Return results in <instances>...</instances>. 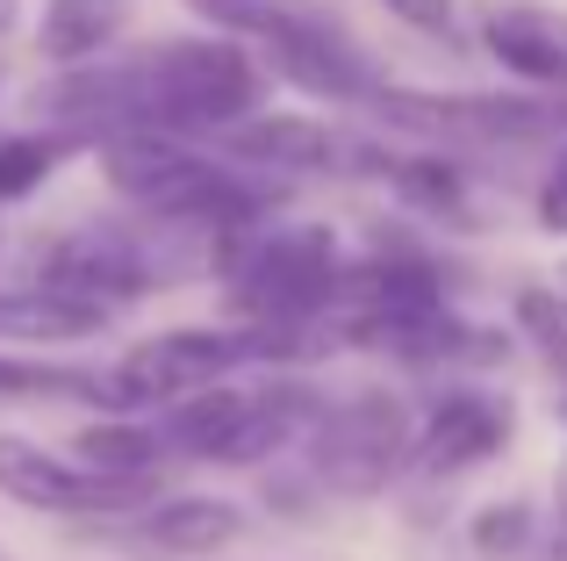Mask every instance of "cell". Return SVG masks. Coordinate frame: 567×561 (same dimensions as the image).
<instances>
[{"instance_id": "cell-1", "label": "cell", "mask_w": 567, "mask_h": 561, "mask_svg": "<svg viewBox=\"0 0 567 561\" xmlns=\"http://www.w3.org/2000/svg\"><path fill=\"white\" fill-rule=\"evenodd\" d=\"M130 65H137V130H158V137H181V144L237 130L251 115V101H259L251 58L223 37L152 43Z\"/></svg>"}, {"instance_id": "cell-2", "label": "cell", "mask_w": 567, "mask_h": 561, "mask_svg": "<svg viewBox=\"0 0 567 561\" xmlns=\"http://www.w3.org/2000/svg\"><path fill=\"white\" fill-rule=\"evenodd\" d=\"M101 173L123 202L166 216V224H208L230 238L237 224L266 210L259 187H245L237 173H223L216 159H202L181 137H158V130H123V137H101Z\"/></svg>"}, {"instance_id": "cell-3", "label": "cell", "mask_w": 567, "mask_h": 561, "mask_svg": "<svg viewBox=\"0 0 567 561\" xmlns=\"http://www.w3.org/2000/svg\"><path fill=\"white\" fill-rule=\"evenodd\" d=\"M230 303L251 317V332H309L323 309H338V238L317 224L266 231V238H223L216 253Z\"/></svg>"}, {"instance_id": "cell-4", "label": "cell", "mask_w": 567, "mask_h": 561, "mask_svg": "<svg viewBox=\"0 0 567 561\" xmlns=\"http://www.w3.org/2000/svg\"><path fill=\"white\" fill-rule=\"evenodd\" d=\"M410 453H416L410 410L388 389H360L309 425V476L338 497H381Z\"/></svg>"}, {"instance_id": "cell-5", "label": "cell", "mask_w": 567, "mask_h": 561, "mask_svg": "<svg viewBox=\"0 0 567 561\" xmlns=\"http://www.w3.org/2000/svg\"><path fill=\"white\" fill-rule=\"evenodd\" d=\"M259 360V346H251V332H158L144 338V346H130L123 360H115L109 375V404L115 418H130V410H152V404H187V396L202 389H223V375L230 367Z\"/></svg>"}, {"instance_id": "cell-6", "label": "cell", "mask_w": 567, "mask_h": 561, "mask_svg": "<svg viewBox=\"0 0 567 561\" xmlns=\"http://www.w3.org/2000/svg\"><path fill=\"white\" fill-rule=\"evenodd\" d=\"M158 482H115L94 476V468L65 461V453L37 447L22 432H0V497L29 511H51V519H115V511H152Z\"/></svg>"}, {"instance_id": "cell-7", "label": "cell", "mask_w": 567, "mask_h": 561, "mask_svg": "<svg viewBox=\"0 0 567 561\" xmlns=\"http://www.w3.org/2000/svg\"><path fill=\"white\" fill-rule=\"evenodd\" d=\"M374 115L416 137H460V144H525L554 130V109L517 94H374Z\"/></svg>"}, {"instance_id": "cell-8", "label": "cell", "mask_w": 567, "mask_h": 561, "mask_svg": "<svg viewBox=\"0 0 567 561\" xmlns=\"http://www.w3.org/2000/svg\"><path fill=\"white\" fill-rule=\"evenodd\" d=\"M152 280H158V267L123 231H72V238H51V253L37 259V288L94 303V309L123 303V295H144Z\"/></svg>"}, {"instance_id": "cell-9", "label": "cell", "mask_w": 567, "mask_h": 561, "mask_svg": "<svg viewBox=\"0 0 567 561\" xmlns=\"http://www.w3.org/2000/svg\"><path fill=\"white\" fill-rule=\"evenodd\" d=\"M338 309H352V324H410L445 309V280L431 259L416 253H374L360 267L338 274ZM346 324V332H352Z\"/></svg>"}, {"instance_id": "cell-10", "label": "cell", "mask_w": 567, "mask_h": 561, "mask_svg": "<svg viewBox=\"0 0 567 561\" xmlns=\"http://www.w3.org/2000/svg\"><path fill=\"white\" fill-rule=\"evenodd\" d=\"M503 439H511V404H496V396H482V389H453L424 418L410 461L424 468V476H460V468L488 461Z\"/></svg>"}, {"instance_id": "cell-11", "label": "cell", "mask_w": 567, "mask_h": 561, "mask_svg": "<svg viewBox=\"0 0 567 561\" xmlns=\"http://www.w3.org/2000/svg\"><path fill=\"white\" fill-rule=\"evenodd\" d=\"M266 58H274L280 80L309 86V94H323V101H374V94H381V86L367 80V58L352 51L346 37H338V22L295 29V37L266 43Z\"/></svg>"}, {"instance_id": "cell-12", "label": "cell", "mask_w": 567, "mask_h": 561, "mask_svg": "<svg viewBox=\"0 0 567 561\" xmlns=\"http://www.w3.org/2000/svg\"><path fill=\"white\" fill-rule=\"evenodd\" d=\"M237 533H245V511H237L230 497H158V504L137 519V540H144V548L181 554V561L223 554Z\"/></svg>"}, {"instance_id": "cell-13", "label": "cell", "mask_w": 567, "mask_h": 561, "mask_svg": "<svg viewBox=\"0 0 567 561\" xmlns=\"http://www.w3.org/2000/svg\"><path fill=\"white\" fill-rule=\"evenodd\" d=\"M488 51L503 58V72L532 86H567V14L554 8H496L488 14Z\"/></svg>"}, {"instance_id": "cell-14", "label": "cell", "mask_w": 567, "mask_h": 561, "mask_svg": "<svg viewBox=\"0 0 567 561\" xmlns=\"http://www.w3.org/2000/svg\"><path fill=\"white\" fill-rule=\"evenodd\" d=\"M109 324V309L72 303L51 288H14L0 295V346H72V338H94Z\"/></svg>"}, {"instance_id": "cell-15", "label": "cell", "mask_w": 567, "mask_h": 561, "mask_svg": "<svg viewBox=\"0 0 567 561\" xmlns=\"http://www.w3.org/2000/svg\"><path fill=\"white\" fill-rule=\"evenodd\" d=\"M251 410V389H202L187 396V404H173L166 418H158V439H166V453H187V461H223L237 439V425H245Z\"/></svg>"}, {"instance_id": "cell-16", "label": "cell", "mask_w": 567, "mask_h": 561, "mask_svg": "<svg viewBox=\"0 0 567 561\" xmlns=\"http://www.w3.org/2000/svg\"><path fill=\"white\" fill-rule=\"evenodd\" d=\"M223 152L251 159V166H331L338 137L309 115H251V123L223 130Z\"/></svg>"}, {"instance_id": "cell-17", "label": "cell", "mask_w": 567, "mask_h": 561, "mask_svg": "<svg viewBox=\"0 0 567 561\" xmlns=\"http://www.w3.org/2000/svg\"><path fill=\"white\" fill-rule=\"evenodd\" d=\"M72 461L94 468V476H115V482H158V461H166V439L158 425L144 418H101L72 439Z\"/></svg>"}, {"instance_id": "cell-18", "label": "cell", "mask_w": 567, "mask_h": 561, "mask_svg": "<svg viewBox=\"0 0 567 561\" xmlns=\"http://www.w3.org/2000/svg\"><path fill=\"white\" fill-rule=\"evenodd\" d=\"M187 8L202 14V22L230 29V37H259V43H280V37H295V29L331 22L317 0H187Z\"/></svg>"}, {"instance_id": "cell-19", "label": "cell", "mask_w": 567, "mask_h": 561, "mask_svg": "<svg viewBox=\"0 0 567 561\" xmlns=\"http://www.w3.org/2000/svg\"><path fill=\"white\" fill-rule=\"evenodd\" d=\"M115 29H123V8H115V0H58L51 14H43V58H58V65H86V58L101 51V43L115 37Z\"/></svg>"}, {"instance_id": "cell-20", "label": "cell", "mask_w": 567, "mask_h": 561, "mask_svg": "<svg viewBox=\"0 0 567 561\" xmlns=\"http://www.w3.org/2000/svg\"><path fill=\"white\" fill-rule=\"evenodd\" d=\"M65 152H72L65 137H29V130L0 137V210H8V202H22V195H37Z\"/></svg>"}, {"instance_id": "cell-21", "label": "cell", "mask_w": 567, "mask_h": 561, "mask_svg": "<svg viewBox=\"0 0 567 561\" xmlns=\"http://www.w3.org/2000/svg\"><path fill=\"white\" fill-rule=\"evenodd\" d=\"M517 332L539 346V360L554 367L560 389H567V303H560L554 288H539V280H532V288H517Z\"/></svg>"}, {"instance_id": "cell-22", "label": "cell", "mask_w": 567, "mask_h": 561, "mask_svg": "<svg viewBox=\"0 0 567 561\" xmlns=\"http://www.w3.org/2000/svg\"><path fill=\"white\" fill-rule=\"evenodd\" d=\"M0 396H86V404H109V375H72V367L0 360Z\"/></svg>"}, {"instance_id": "cell-23", "label": "cell", "mask_w": 567, "mask_h": 561, "mask_svg": "<svg viewBox=\"0 0 567 561\" xmlns=\"http://www.w3.org/2000/svg\"><path fill=\"white\" fill-rule=\"evenodd\" d=\"M525 540H532V504H488L482 519H474V548H482L488 561L517 554Z\"/></svg>"}, {"instance_id": "cell-24", "label": "cell", "mask_w": 567, "mask_h": 561, "mask_svg": "<svg viewBox=\"0 0 567 561\" xmlns=\"http://www.w3.org/2000/svg\"><path fill=\"white\" fill-rule=\"evenodd\" d=\"M402 195L424 202V210H460V173L439 166V159H410V166H395Z\"/></svg>"}, {"instance_id": "cell-25", "label": "cell", "mask_w": 567, "mask_h": 561, "mask_svg": "<svg viewBox=\"0 0 567 561\" xmlns=\"http://www.w3.org/2000/svg\"><path fill=\"white\" fill-rule=\"evenodd\" d=\"M388 14H402L410 29H424V37H453V0H381Z\"/></svg>"}, {"instance_id": "cell-26", "label": "cell", "mask_w": 567, "mask_h": 561, "mask_svg": "<svg viewBox=\"0 0 567 561\" xmlns=\"http://www.w3.org/2000/svg\"><path fill=\"white\" fill-rule=\"evenodd\" d=\"M539 224L554 231V238H567V144H560L554 166H546V187H539Z\"/></svg>"}, {"instance_id": "cell-27", "label": "cell", "mask_w": 567, "mask_h": 561, "mask_svg": "<svg viewBox=\"0 0 567 561\" xmlns=\"http://www.w3.org/2000/svg\"><path fill=\"white\" fill-rule=\"evenodd\" d=\"M546 561H567V461L554 482V526H546Z\"/></svg>"}, {"instance_id": "cell-28", "label": "cell", "mask_w": 567, "mask_h": 561, "mask_svg": "<svg viewBox=\"0 0 567 561\" xmlns=\"http://www.w3.org/2000/svg\"><path fill=\"white\" fill-rule=\"evenodd\" d=\"M560 288H567V259H560Z\"/></svg>"}, {"instance_id": "cell-29", "label": "cell", "mask_w": 567, "mask_h": 561, "mask_svg": "<svg viewBox=\"0 0 567 561\" xmlns=\"http://www.w3.org/2000/svg\"><path fill=\"white\" fill-rule=\"evenodd\" d=\"M560 418H567V389H560Z\"/></svg>"}, {"instance_id": "cell-30", "label": "cell", "mask_w": 567, "mask_h": 561, "mask_svg": "<svg viewBox=\"0 0 567 561\" xmlns=\"http://www.w3.org/2000/svg\"><path fill=\"white\" fill-rule=\"evenodd\" d=\"M0 29H8V8H0Z\"/></svg>"}, {"instance_id": "cell-31", "label": "cell", "mask_w": 567, "mask_h": 561, "mask_svg": "<svg viewBox=\"0 0 567 561\" xmlns=\"http://www.w3.org/2000/svg\"><path fill=\"white\" fill-rule=\"evenodd\" d=\"M0 561H8V548H0Z\"/></svg>"}]
</instances>
